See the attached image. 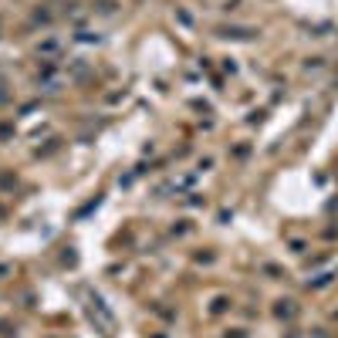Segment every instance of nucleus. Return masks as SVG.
Here are the masks:
<instances>
[{
    "label": "nucleus",
    "mask_w": 338,
    "mask_h": 338,
    "mask_svg": "<svg viewBox=\"0 0 338 338\" xmlns=\"http://www.w3.org/2000/svg\"><path fill=\"white\" fill-rule=\"evenodd\" d=\"M254 31H247V27H223L220 31V37H250Z\"/></svg>",
    "instance_id": "2"
},
{
    "label": "nucleus",
    "mask_w": 338,
    "mask_h": 338,
    "mask_svg": "<svg viewBox=\"0 0 338 338\" xmlns=\"http://www.w3.org/2000/svg\"><path fill=\"white\" fill-rule=\"evenodd\" d=\"M274 315H277V318H287V321H291V318L298 315V308H294V301H277Z\"/></svg>",
    "instance_id": "1"
}]
</instances>
